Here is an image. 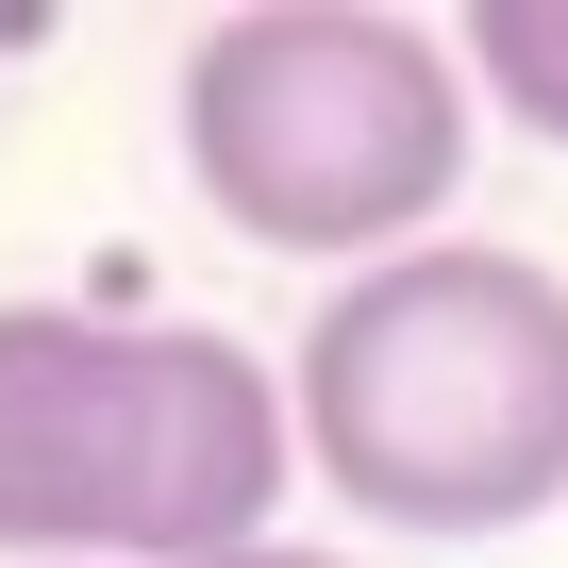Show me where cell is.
I'll use <instances>...</instances> for the list:
<instances>
[{"label": "cell", "mask_w": 568, "mask_h": 568, "mask_svg": "<svg viewBox=\"0 0 568 568\" xmlns=\"http://www.w3.org/2000/svg\"><path fill=\"white\" fill-rule=\"evenodd\" d=\"M302 418L217 318L0 302V568H217L284 535Z\"/></svg>", "instance_id": "obj_1"}, {"label": "cell", "mask_w": 568, "mask_h": 568, "mask_svg": "<svg viewBox=\"0 0 568 568\" xmlns=\"http://www.w3.org/2000/svg\"><path fill=\"white\" fill-rule=\"evenodd\" d=\"M284 418H302V468L385 535L485 551L551 518L568 501V267L501 234L352 267L284 368Z\"/></svg>", "instance_id": "obj_2"}, {"label": "cell", "mask_w": 568, "mask_h": 568, "mask_svg": "<svg viewBox=\"0 0 568 568\" xmlns=\"http://www.w3.org/2000/svg\"><path fill=\"white\" fill-rule=\"evenodd\" d=\"M468 134H485V101H468L452 34L385 18V0H234L184 34V84H168V151H184L201 217L284 267L435 251Z\"/></svg>", "instance_id": "obj_3"}, {"label": "cell", "mask_w": 568, "mask_h": 568, "mask_svg": "<svg viewBox=\"0 0 568 568\" xmlns=\"http://www.w3.org/2000/svg\"><path fill=\"white\" fill-rule=\"evenodd\" d=\"M452 68L485 118H518L535 151H568V0H468L452 18Z\"/></svg>", "instance_id": "obj_4"}, {"label": "cell", "mask_w": 568, "mask_h": 568, "mask_svg": "<svg viewBox=\"0 0 568 568\" xmlns=\"http://www.w3.org/2000/svg\"><path fill=\"white\" fill-rule=\"evenodd\" d=\"M217 568H335V551H302V535H251V551H217Z\"/></svg>", "instance_id": "obj_5"}]
</instances>
